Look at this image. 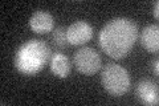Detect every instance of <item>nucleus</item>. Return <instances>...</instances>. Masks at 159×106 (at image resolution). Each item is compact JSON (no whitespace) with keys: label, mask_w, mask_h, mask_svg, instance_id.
Masks as SVG:
<instances>
[{"label":"nucleus","mask_w":159,"mask_h":106,"mask_svg":"<svg viewBox=\"0 0 159 106\" xmlns=\"http://www.w3.org/2000/svg\"><path fill=\"white\" fill-rule=\"evenodd\" d=\"M68 44L73 47L86 44L93 37V27L85 20H77L66 28Z\"/></svg>","instance_id":"39448f33"},{"label":"nucleus","mask_w":159,"mask_h":106,"mask_svg":"<svg viewBox=\"0 0 159 106\" xmlns=\"http://www.w3.org/2000/svg\"><path fill=\"white\" fill-rule=\"evenodd\" d=\"M52 52L44 40L32 39L21 44L15 54V68L21 74L33 76L45 68Z\"/></svg>","instance_id":"f03ea898"},{"label":"nucleus","mask_w":159,"mask_h":106,"mask_svg":"<svg viewBox=\"0 0 159 106\" xmlns=\"http://www.w3.org/2000/svg\"><path fill=\"white\" fill-rule=\"evenodd\" d=\"M152 15H154V17L158 19L159 17V2L158 0H155L152 4Z\"/></svg>","instance_id":"9b49d317"},{"label":"nucleus","mask_w":159,"mask_h":106,"mask_svg":"<svg viewBox=\"0 0 159 106\" xmlns=\"http://www.w3.org/2000/svg\"><path fill=\"white\" fill-rule=\"evenodd\" d=\"M52 40L58 48H65L68 45V36H66V28L58 27L52 33Z\"/></svg>","instance_id":"9d476101"},{"label":"nucleus","mask_w":159,"mask_h":106,"mask_svg":"<svg viewBox=\"0 0 159 106\" xmlns=\"http://www.w3.org/2000/svg\"><path fill=\"white\" fill-rule=\"evenodd\" d=\"M101 82L109 94L121 97L130 90L131 80L123 67L118 64H107L101 73Z\"/></svg>","instance_id":"7ed1b4c3"},{"label":"nucleus","mask_w":159,"mask_h":106,"mask_svg":"<svg viewBox=\"0 0 159 106\" xmlns=\"http://www.w3.org/2000/svg\"><path fill=\"white\" fill-rule=\"evenodd\" d=\"M54 19L47 11H36L29 19V28L36 33H48L53 29Z\"/></svg>","instance_id":"0eeeda50"},{"label":"nucleus","mask_w":159,"mask_h":106,"mask_svg":"<svg viewBox=\"0 0 159 106\" xmlns=\"http://www.w3.org/2000/svg\"><path fill=\"white\" fill-rule=\"evenodd\" d=\"M141 44L146 50L157 53L159 49V28L157 24H148L143 28L141 35Z\"/></svg>","instance_id":"1a4fd4ad"},{"label":"nucleus","mask_w":159,"mask_h":106,"mask_svg":"<svg viewBox=\"0 0 159 106\" xmlns=\"http://www.w3.org/2000/svg\"><path fill=\"white\" fill-rule=\"evenodd\" d=\"M158 64H159V61L155 58L154 61H151V69H152V72H154V74L155 76H158L159 74V67H158Z\"/></svg>","instance_id":"f8f14e48"},{"label":"nucleus","mask_w":159,"mask_h":106,"mask_svg":"<svg viewBox=\"0 0 159 106\" xmlns=\"http://www.w3.org/2000/svg\"><path fill=\"white\" fill-rule=\"evenodd\" d=\"M73 64L80 73L85 76H93L101 69L102 58L94 48L82 47L74 53Z\"/></svg>","instance_id":"20e7f679"},{"label":"nucleus","mask_w":159,"mask_h":106,"mask_svg":"<svg viewBox=\"0 0 159 106\" xmlns=\"http://www.w3.org/2000/svg\"><path fill=\"white\" fill-rule=\"evenodd\" d=\"M135 94L138 99L141 101L143 105L147 106H155L159 102V90L158 84L154 82L152 80L143 78L137 84Z\"/></svg>","instance_id":"423d86ee"},{"label":"nucleus","mask_w":159,"mask_h":106,"mask_svg":"<svg viewBox=\"0 0 159 106\" xmlns=\"http://www.w3.org/2000/svg\"><path fill=\"white\" fill-rule=\"evenodd\" d=\"M138 40V25L131 19L117 17L107 21L99 32L98 44L109 57H126Z\"/></svg>","instance_id":"f257e3e1"},{"label":"nucleus","mask_w":159,"mask_h":106,"mask_svg":"<svg viewBox=\"0 0 159 106\" xmlns=\"http://www.w3.org/2000/svg\"><path fill=\"white\" fill-rule=\"evenodd\" d=\"M49 68L51 72L58 78H66L70 74L72 64L69 58L64 53H53L51 60H49Z\"/></svg>","instance_id":"6e6552de"}]
</instances>
